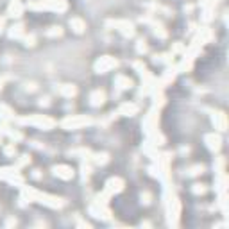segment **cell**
Here are the masks:
<instances>
[{"label":"cell","instance_id":"2","mask_svg":"<svg viewBox=\"0 0 229 229\" xmlns=\"http://www.w3.org/2000/svg\"><path fill=\"white\" fill-rule=\"evenodd\" d=\"M104 102V93H100V91H95L93 95H91V104L93 106H99Z\"/></svg>","mask_w":229,"mask_h":229},{"label":"cell","instance_id":"3","mask_svg":"<svg viewBox=\"0 0 229 229\" xmlns=\"http://www.w3.org/2000/svg\"><path fill=\"white\" fill-rule=\"evenodd\" d=\"M70 25H72V27H75V31H77V32H81L84 29V23L81 20H72V21H70Z\"/></svg>","mask_w":229,"mask_h":229},{"label":"cell","instance_id":"1","mask_svg":"<svg viewBox=\"0 0 229 229\" xmlns=\"http://www.w3.org/2000/svg\"><path fill=\"white\" fill-rule=\"evenodd\" d=\"M114 64H116V61H113V59H109V57H104V59H100V61L97 63V70L104 72V70H107V68H111V66H114Z\"/></svg>","mask_w":229,"mask_h":229}]
</instances>
